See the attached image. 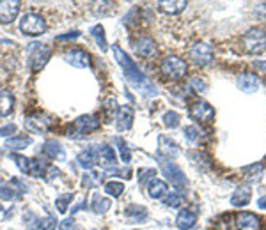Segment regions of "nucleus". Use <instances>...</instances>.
<instances>
[{
  "mask_svg": "<svg viewBox=\"0 0 266 230\" xmlns=\"http://www.w3.org/2000/svg\"><path fill=\"white\" fill-rule=\"evenodd\" d=\"M25 128L29 131L36 133V135H43L48 129V119L43 115H37V117H27L25 119Z\"/></svg>",
  "mask_w": 266,
  "mask_h": 230,
  "instance_id": "f3484780",
  "label": "nucleus"
},
{
  "mask_svg": "<svg viewBox=\"0 0 266 230\" xmlns=\"http://www.w3.org/2000/svg\"><path fill=\"white\" fill-rule=\"evenodd\" d=\"M261 172H263V165H261V163L250 165V167L243 168L245 179H249V181H256V179H259L261 177Z\"/></svg>",
  "mask_w": 266,
  "mask_h": 230,
  "instance_id": "2f4dec72",
  "label": "nucleus"
},
{
  "mask_svg": "<svg viewBox=\"0 0 266 230\" xmlns=\"http://www.w3.org/2000/svg\"><path fill=\"white\" fill-rule=\"evenodd\" d=\"M181 204H183V195L181 193H172L165 198V205L172 207V209H174V207H179Z\"/></svg>",
  "mask_w": 266,
  "mask_h": 230,
  "instance_id": "e433bc0d",
  "label": "nucleus"
},
{
  "mask_svg": "<svg viewBox=\"0 0 266 230\" xmlns=\"http://www.w3.org/2000/svg\"><path fill=\"white\" fill-rule=\"evenodd\" d=\"M50 55H52V53H50V50L46 48V46L39 44L36 50H32V55H30V59H29V66H30V69H32L34 73L41 71V69L45 67V64L48 62Z\"/></svg>",
  "mask_w": 266,
  "mask_h": 230,
  "instance_id": "9d476101",
  "label": "nucleus"
},
{
  "mask_svg": "<svg viewBox=\"0 0 266 230\" xmlns=\"http://www.w3.org/2000/svg\"><path fill=\"white\" fill-rule=\"evenodd\" d=\"M13 159H14L16 167L20 168L23 174H29V168H30V159L29 158H25V156H20V154H14Z\"/></svg>",
  "mask_w": 266,
  "mask_h": 230,
  "instance_id": "c9c22d12",
  "label": "nucleus"
},
{
  "mask_svg": "<svg viewBox=\"0 0 266 230\" xmlns=\"http://www.w3.org/2000/svg\"><path fill=\"white\" fill-rule=\"evenodd\" d=\"M179 113L177 112H167L163 115V124L167 126V128H171V129H174V128H177V126H179Z\"/></svg>",
  "mask_w": 266,
  "mask_h": 230,
  "instance_id": "72a5a7b5",
  "label": "nucleus"
},
{
  "mask_svg": "<svg viewBox=\"0 0 266 230\" xmlns=\"http://www.w3.org/2000/svg\"><path fill=\"white\" fill-rule=\"evenodd\" d=\"M133 48L137 52V55L144 57V59H149V57L156 55V43L155 39H151L149 36H140L137 41L133 43Z\"/></svg>",
  "mask_w": 266,
  "mask_h": 230,
  "instance_id": "9b49d317",
  "label": "nucleus"
},
{
  "mask_svg": "<svg viewBox=\"0 0 266 230\" xmlns=\"http://www.w3.org/2000/svg\"><path fill=\"white\" fill-rule=\"evenodd\" d=\"M117 145H119V152H121V159L125 161L126 165L130 163V161H132V152H130V149H128V144H126L125 140H122V138H117Z\"/></svg>",
  "mask_w": 266,
  "mask_h": 230,
  "instance_id": "f704fd0d",
  "label": "nucleus"
},
{
  "mask_svg": "<svg viewBox=\"0 0 266 230\" xmlns=\"http://www.w3.org/2000/svg\"><path fill=\"white\" fill-rule=\"evenodd\" d=\"M158 152L161 156H167V158H176L179 154V147H177L174 140H171L165 135H160V138H158Z\"/></svg>",
  "mask_w": 266,
  "mask_h": 230,
  "instance_id": "4468645a",
  "label": "nucleus"
},
{
  "mask_svg": "<svg viewBox=\"0 0 266 230\" xmlns=\"http://www.w3.org/2000/svg\"><path fill=\"white\" fill-rule=\"evenodd\" d=\"M0 209H2V205H0Z\"/></svg>",
  "mask_w": 266,
  "mask_h": 230,
  "instance_id": "3c124183",
  "label": "nucleus"
},
{
  "mask_svg": "<svg viewBox=\"0 0 266 230\" xmlns=\"http://www.w3.org/2000/svg\"><path fill=\"white\" fill-rule=\"evenodd\" d=\"M80 36V32H69V34H66V36H57L55 37V41H69V39H76V37Z\"/></svg>",
  "mask_w": 266,
  "mask_h": 230,
  "instance_id": "a18cd8bd",
  "label": "nucleus"
},
{
  "mask_svg": "<svg viewBox=\"0 0 266 230\" xmlns=\"http://www.w3.org/2000/svg\"><path fill=\"white\" fill-rule=\"evenodd\" d=\"M96 158H98V163L105 168H110L117 163V158H115L114 149L109 147V145H101V147L96 149Z\"/></svg>",
  "mask_w": 266,
  "mask_h": 230,
  "instance_id": "dca6fc26",
  "label": "nucleus"
},
{
  "mask_svg": "<svg viewBox=\"0 0 266 230\" xmlns=\"http://www.w3.org/2000/svg\"><path fill=\"white\" fill-rule=\"evenodd\" d=\"M112 50H114V57H115V60H117L119 66L122 67V71H125L126 78H128L130 82L133 83V85L142 87V89H148V94H151V96L156 94L155 87L151 85V82H148V80H146V76L142 75V71L137 67V64H135L133 60L130 59L128 53L122 52V50L119 48L117 44L112 46Z\"/></svg>",
  "mask_w": 266,
  "mask_h": 230,
  "instance_id": "f257e3e1",
  "label": "nucleus"
},
{
  "mask_svg": "<svg viewBox=\"0 0 266 230\" xmlns=\"http://www.w3.org/2000/svg\"><path fill=\"white\" fill-rule=\"evenodd\" d=\"M187 6L188 2H185V0H160V2H158V9L167 14L181 13V11L187 9Z\"/></svg>",
  "mask_w": 266,
  "mask_h": 230,
  "instance_id": "a211bd4d",
  "label": "nucleus"
},
{
  "mask_svg": "<svg viewBox=\"0 0 266 230\" xmlns=\"http://www.w3.org/2000/svg\"><path fill=\"white\" fill-rule=\"evenodd\" d=\"M257 205H259L261 209H266V197H261L259 200H257Z\"/></svg>",
  "mask_w": 266,
  "mask_h": 230,
  "instance_id": "8fccbe9b",
  "label": "nucleus"
},
{
  "mask_svg": "<svg viewBox=\"0 0 266 230\" xmlns=\"http://www.w3.org/2000/svg\"><path fill=\"white\" fill-rule=\"evenodd\" d=\"M126 218H128V221H132V223H144L146 220H148V211L144 209V207L140 205H128L125 211Z\"/></svg>",
  "mask_w": 266,
  "mask_h": 230,
  "instance_id": "4be33fe9",
  "label": "nucleus"
},
{
  "mask_svg": "<svg viewBox=\"0 0 266 230\" xmlns=\"http://www.w3.org/2000/svg\"><path fill=\"white\" fill-rule=\"evenodd\" d=\"M14 110V96L9 90H0V117H7Z\"/></svg>",
  "mask_w": 266,
  "mask_h": 230,
  "instance_id": "b1692460",
  "label": "nucleus"
},
{
  "mask_svg": "<svg viewBox=\"0 0 266 230\" xmlns=\"http://www.w3.org/2000/svg\"><path fill=\"white\" fill-rule=\"evenodd\" d=\"M250 198H252V190L249 186H240L231 197V204L234 207H245L250 202Z\"/></svg>",
  "mask_w": 266,
  "mask_h": 230,
  "instance_id": "aec40b11",
  "label": "nucleus"
},
{
  "mask_svg": "<svg viewBox=\"0 0 266 230\" xmlns=\"http://www.w3.org/2000/svg\"><path fill=\"white\" fill-rule=\"evenodd\" d=\"M43 154L46 158L50 159H59L63 161L66 158V154H64V149L60 147V144H57L55 140H48L46 144L43 145Z\"/></svg>",
  "mask_w": 266,
  "mask_h": 230,
  "instance_id": "412c9836",
  "label": "nucleus"
},
{
  "mask_svg": "<svg viewBox=\"0 0 266 230\" xmlns=\"http://www.w3.org/2000/svg\"><path fill=\"white\" fill-rule=\"evenodd\" d=\"M13 133H16V124H6L0 128V136H11Z\"/></svg>",
  "mask_w": 266,
  "mask_h": 230,
  "instance_id": "37998d69",
  "label": "nucleus"
},
{
  "mask_svg": "<svg viewBox=\"0 0 266 230\" xmlns=\"http://www.w3.org/2000/svg\"><path fill=\"white\" fill-rule=\"evenodd\" d=\"M241 46L247 53H261L266 50V34L261 29L247 30L241 37Z\"/></svg>",
  "mask_w": 266,
  "mask_h": 230,
  "instance_id": "39448f33",
  "label": "nucleus"
},
{
  "mask_svg": "<svg viewBox=\"0 0 266 230\" xmlns=\"http://www.w3.org/2000/svg\"><path fill=\"white\" fill-rule=\"evenodd\" d=\"M158 161H160L161 172H163L165 177H167L169 181H171L172 186H174L176 190H179V191L187 190L188 181H187V177H185L183 170H181V168L177 167L174 161H169V159H165V158H160Z\"/></svg>",
  "mask_w": 266,
  "mask_h": 230,
  "instance_id": "20e7f679",
  "label": "nucleus"
},
{
  "mask_svg": "<svg viewBox=\"0 0 266 230\" xmlns=\"http://www.w3.org/2000/svg\"><path fill=\"white\" fill-rule=\"evenodd\" d=\"M71 200H73V193H66V195H60V197H57V200H55L57 211H59L60 214H64L68 211L69 204H71Z\"/></svg>",
  "mask_w": 266,
  "mask_h": 230,
  "instance_id": "473e14b6",
  "label": "nucleus"
},
{
  "mask_svg": "<svg viewBox=\"0 0 266 230\" xmlns=\"http://www.w3.org/2000/svg\"><path fill=\"white\" fill-rule=\"evenodd\" d=\"M119 112V106H117V101L114 98L107 99L105 105H103V115H105V121H112L114 115Z\"/></svg>",
  "mask_w": 266,
  "mask_h": 230,
  "instance_id": "7c9ffc66",
  "label": "nucleus"
},
{
  "mask_svg": "<svg viewBox=\"0 0 266 230\" xmlns=\"http://www.w3.org/2000/svg\"><path fill=\"white\" fill-rule=\"evenodd\" d=\"M71 227H73V218H66V220L59 223V230H69Z\"/></svg>",
  "mask_w": 266,
  "mask_h": 230,
  "instance_id": "49530a36",
  "label": "nucleus"
},
{
  "mask_svg": "<svg viewBox=\"0 0 266 230\" xmlns=\"http://www.w3.org/2000/svg\"><path fill=\"white\" fill-rule=\"evenodd\" d=\"M155 174L156 172L153 168H140L138 170V181H140V184H146V181H149V179H155L153 177Z\"/></svg>",
  "mask_w": 266,
  "mask_h": 230,
  "instance_id": "58836bf2",
  "label": "nucleus"
},
{
  "mask_svg": "<svg viewBox=\"0 0 266 230\" xmlns=\"http://www.w3.org/2000/svg\"><path fill=\"white\" fill-rule=\"evenodd\" d=\"M110 175H119V177H125V179H130L132 177V172H130V168H125V170H119V168H112L109 170Z\"/></svg>",
  "mask_w": 266,
  "mask_h": 230,
  "instance_id": "c03bdc74",
  "label": "nucleus"
},
{
  "mask_svg": "<svg viewBox=\"0 0 266 230\" xmlns=\"http://www.w3.org/2000/svg\"><path fill=\"white\" fill-rule=\"evenodd\" d=\"M64 60H66L68 64H71V66L80 67V69L91 66V57H89V53H86L84 50H69V52L64 53Z\"/></svg>",
  "mask_w": 266,
  "mask_h": 230,
  "instance_id": "f8f14e48",
  "label": "nucleus"
},
{
  "mask_svg": "<svg viewBox=\"0 0 266 230\" xmlns=\"http://www.w3.org/2000/svg\"><path fill=\"white\" fill-rule=\"evenodd\" d=\"M188 115L197 122H211L215 117V110L206 101H194L190 105Z\"/></svg>",
  "mask_w": 266,
  "mask_h": 230,
  "instance_id": "6e6552de",
  "label": "nucleus"
},
{
  "mask_svg": "<svg viewBox=\"0 0 266 230\" xmlns=\"http://www.w3.org/2000/svg\"><path fill=\"white\" fill-rule=\"evenodd\" d=\"M57 228V221L53 220V218H45L43 221H41L39 225V230H55Z\"/></svg>",
  "mask_w": 266,
  "mask_h": 230,
  "instance_id": "79ce46f5",
  "label": "nucleus"
},
{
  "mask_svg": "<svg viewBox=\"0 0 266 230\" xmlns=\"http://www.w3.org/2000/svg\"><path fill=\"white\" fill-rule=\"evenodd\" d=\"M30 144H32V140H30L29 136L20 135V136L11 138V140L7 142V149H11V151H22V149H27V147H29Z\"/></svg>",
  "mask_w": 266,
  "mask_h": 230,
  "instance_id": "cd10ccee",
  "label": "nucleus"
},
{
  "mask_svg": "<svg viewBox=\"0 0 266 230\" xmlns=\"http://www.w3.org/2000/svg\"><path fill=\"white\" fill-rule=\"evenodd\" d=\"M20 30L27 36H41L46 30V21L36 13H29L20 20Z\"/></svg>",
  "mask_w": 266,
  "mask_h": 230,
  "instance_id": "423d86ee",
  "label": "nucleus"
},
{
  "mask_svg": "<svg viewBox=\"0 0 266 230\" xmlns=\"http://www.w3.org/2000/svg\"><path fill=\"white\" fill-rule=\"evenodd\" d=\"M236 83L238 87H240V90H243L245 94H252V92L259 89V80H257V76L252 75V73H243V75H240Z\"/></svg>",
  "mask_w": 266,
  "mask_h": 230,
  "instance_id": "2eb2a0df",
  "label": "nucleus"
},
{
  "mask_svg": "<svg viewBox=\"0 0 266 230\" xmlns=\"http://www.w3.org/2000/svg\"><path fill=\"white\" fill-rule=\"evenodd\" d=\"M22 2L18 0H0V23H11L20 13Z\"/></svg>",
  "mask_w": 266,
  "mask_h": 230,
  "instance_id": "1a4fd4ad",
  "label": "nucleus"
},
{
  "mask_svg": "<svg viewBox=\"0 0 266 230\" xmlns=\"http://www.w3.org/2000/svg\"><path fill=\"white\" fill-rule=\"evenodd\" d=\"M0 198H2V200H13L14 190L9 186H0Z\"/></svg>",
  "mask_w": 266,
  "mask_h": 230,
  "instance_id": "a19ab883",
  "label": "nucleus"
},
{
  "mask_svg": "<svg viewBox=\"0 0 266 230\" xmlns=\"http://www.w3.org/2000/svg\"><path fill=\"white\" fill-rule=\"evenodd\" d=\"M122 191H125V184L119 182V181H109L105 184V193L110 195V197H114V198L121 197Z\"/></svg>",
  "mask_w": 266,
  "mask_h": 230,
  "instance_id": "c756f323",
  "label": "nucleus"
},
{
  "mask_svg": "<svg viewBox=\"0 0 266 230\" xmlns=\"http://www.w3.org/2000/svg\"><path fill=\"white\" fill-rule=\"evenodd\" d=\"M167 182L161 181V179H151L149 181V186H148V193L151 198H160L167 193Z\"/></svg>",
  "mask_w": 266,
  "mask_h": 230,
  "instance_id": "a878e982",
  "label": "nucleus"
},
{
  "mask_svg": "<svg viewBox=\"0 0 266 230\" xmlns=\"http://www.w3.org/2000/svg\"><path fill=\"white\" fill-rule=\"evenodd\" d=\"M188 59L195 66H208L213 60V48L206 43H195L188 50Z\"/></svg>",
  "mask_w": 266,
  "mask_h": 230,
  "instance_id": "0eeeda50",
  "label": "nucleus"
},
{
  "mask_svg": "<svg viewBox=\"0 0 266 230\" xmlns=\"http://www.w3.org/2000/svg\"><path fill=\"white\" fill-rule=\"evenodd\" d=\"M82 209H86V202H82V204H78L76 207H73V209H71V214H75L76 211H82Z\"/></svg>",
  "mask_w": 266,
  "mask_h": 230,
  "instance_id": "de8ad7c7",
  "label": "nucleus"
},
{
  "mask_svg": "<svg viewBox=\"0 0 266 230\" xmlns=\"http://www.w3.org/2000/svg\"><path fill=\"white\" fill-rule=\"evenodd\" d=\"M185 136H187V140L195 142L200 136V129L197 126H188V128H185Z\"/></svg>",
  "mask_w": 266,
  "mask_h": 230,
  "instance_id": "ea45409f",
  "label": "nucleus"
},
{
  "mask_svg": "<svg viewBox=\"0 0 266 230\" xmlns=\"http://www.w3.org/2000/svg\"><path fill=\"white\" fill-rule=\"evenodd\" d=\"M254 67H257V69H261V71L266 73V62H254Z\"/></svg>",
  "mask_w": 266,
  "mask_h": 230,
  "instance_id": "09e8293b",
  "label": "nucleus"
},
{
  "mask_svg": "<svg viewBox=\"0 0 266 230\" xmlns=\"http://www.w3.org/2000/svg\"><path fill=\"white\" fill-rule=\"evenodd\" d=\"M160 73L163 75V78L171 80V82H177V80H183L187 75V62L183 59L176 55H169L161 60L160 64Z\"/></svg>",
  "mask_w": 266,
  "mask_h": 230,
  "instance_id": "f03ea898",
  "label": "nucleus"
},
{
  "mask_svg": "<svg viewBox=\"0 0 266 230\" xmlns=\"http://www.w3.org/2000/svg\"><path fill=\"white\" fill-rule=\"evenodd\" d=\"M236 227L240 230H261V218L254 213H240L236 216Z\"/></svg>",
  "mask_w": 266,
  "mask_h": 230,
  "instance_id": "ddd939ff",
  "label": "nucleus"
},
{
  "mask_svg": "<svg viewBox=\"0 0 266 230\" xmlns=\"http://www.w3.org/2000/svg\"><path fill=\"white\" fill-rule=\"evenodd\" d=\"M99 128V119L94 115H82V117L75 119L71 126L68 129L69 138H84L89 133L96 131Z\"/></svg>",
  "mask_w": 266,
  "mask_h": 230,
  "instance_id": "7ed1b4c3",
  "label": "nucleus"
},
{
  "mask_svg": "<svg viewBox=\"0 0 266 230\" xmlns=\"http://www.w3.org/2000/svg\"><path fill=\"white\" fill-rule=\"evenodd\" d=\"M133 124V110L130 106H121L117 113V129L119 131H126Z\"/></svg>",
  "mask_w": 266,
  "mask_h": 230,
  "instance_id": "6ab92c4d",
  "label": "nucleus"
},
{
  "mask_svg": "<svg viewBox=\"0 0 266 230\" xmlns=\"http://www.w3.org/2000/svg\"><path fill=\"white\" fill-rule=\"evenodd\" d=\"M91 34L94 37V41L101 48V52H107V39H105V29L101 25H94L91 29Z\"/></svg>",
  "mask_w": 266,
  "mask_h": 230,
  "instance_id": "c85d7f7f",
  "label": "nucleus"
},
{
  "mask_svg": "<svg viewBox=\"0 0 266 230\" xmlns=\"http://www.w3.org/2000/svg\"><path fill=\"white\" fill-rule=\"evenodd\" d=\"M78 165L82 168H86V170H91L92 167H94L96 163H98V158H96V149L94 147H89L86 151H82L78 154Z\"/></svg>",
  "mask_w": 266,
  "mask_h": 230,
  "instance_id": "393cba45",
  "label": "nucleus"
},
{
  "mask_svg": "<svg viewBox=\"0 0 266 230\" xmlns=\"http://www.w3.org/2000/svg\"><path fill=\"white\" fill-rule=\"evenodd\" d=\"M195 221H197L195 214L192 213V211H188V209L179 211V214H177V218H176V225H177V228H179V230L192 228L195 225Z\"/></svg>",
  "mask_w": 266,
  "mask_h": 230,
  "instance_id": "5701e85b",
  "label": "nucleus"
},
{
  "mask_svg": "<svg viewBox=\"0 0 266 230\" xmlns=\"http://www.w3.org/2000/svg\"><path fill=\"white\" fill-rule=\"evenodd\" d=\"M110 200L105 197H101V195L96 193L94 197H92V211H94L96 214H105L107 211L110 209Z\"/></svg>",
  "mask_w": 266,
  "mask_h": 230,
  "instance_id": "bb28decb",
  "label": "nucleus"
},
{
  "mask_svg": "<svg viewBox=\"0 0 266 230\" xmlns=\"http://www.w3.org/2000/svg\"><path fill=\"white\" fill-rule=\"evenodd\" d=\"M188 85H190L195 92H204V90H206V87H208L206 82H204L202 78H199V76H194V78H190Z\"/></svg>",
  "mask_w": 266,
  "mask_h": 230,
  "instance_id": "4c0bfd02",
  "label": "nucleus"
}]
</instances>
